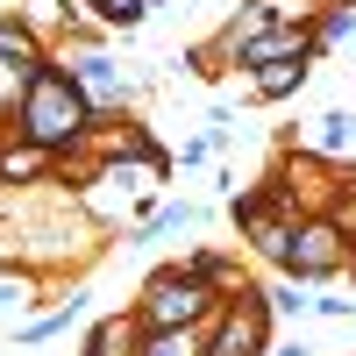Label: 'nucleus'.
Returning a JSON list of instances; mask_svg holds the SVG:
<instances>
[{"instance_id":"423d86ee","label":"nucleus","mask_w":356,"mask_h":356,"mask_svg":"<svg viewBox=\"0 0 356 356\" xmlns=\"http://www.w3.org/2000/svg\"><path fill=\"white\" fill-rule=\"evenodd\" d=\"M243 50V65H285V57H314V29L307 22H292V29H271V36H250V43H235Z\"/></svg>"},{"instance_id":"f03ea898","label":"nucleus","mask_w":356,"mask_h":356,"mask_svg":"<svg viewBox=\"0 0 356 356\" xmlns=\"http://www.w3.org/2000/svg\"><path fill=\"white\" fill-rule=\"evenodd\" d=\"M136 314H143V328H200L207 314H221V300H214V285L186 264V271H157L150 285H143Z\"/></svg>"},{"instance_id":"ddd939ff","label":"nucleus","mask_w":356,"mask_h":356,"mask_svg":"<svg viewBox=\"0 0 356 356\" xmlns=\"http://www.w3.org/2000/svg\"><path fill=\"white\" fill-rule=\"evenodd\" d=\"M93 8H100V22L129 29V22H143V15H150V0H93Z\"/></svg>"},{"instance_id":"39448f33","label":"nucleus","mask_w":356,"mask_h":356,"mask_svg":"<svg viewBox=\"0 0 356 356\" xmlns=\"http://www.w3.org/2000/svg\"><path fill=\"white\" fill-rule=\"evenodd\" d=\"M235 221H243V235L264 250V257H285V243H292V221H285V200H243L235 207Z\"/></svg>"},{"instance_id":"f257e3e1","label":"nucleus","mask_w":356,"mask_h":356,"mask_svg":"<svg viewBox=\"0 0 356 356\" xmlns=\"http://www.w3.org/2000/svg\"><path fill=\"white\" fill-rule=\"evenodd\" d=\"M15 129L29 150H72V143H86V129H93V100L79 93V79L72 72H57V65H36L22 79V100H15Z\"/></svg>"},{"instance_id":"0eeeda50","label":"nucleus","mask_w":356,"mask_h":356,"mask_svg":"<svg viewBox=\"0 0 356 356\" xmlns=\"http://www.w3.org/2000/svg\"><path fill=\"white\" fill-rule=\"evenodd\" d=\"M72 79H79V93L93 100V107H114V100H129V86H122V72H114L107 57H79V65H72Z\"/></svg>"},{"instance_id":"9b49d317","label":"nucleus","mask_w":356,"mask_h":356,"mask_svg":"<svg viewBox=\"0 0 356 356\" xmlns=\"http://www.w3.org/2000/svg\"><path fill=\"white\" fill-rule=\"evenodd\" d=\"M321 150H328V157L356 150V114H349V107H335V114H321Z\"/></svg>"},{"instance_id":"6e6552de","label":"nucleus","mask_w":356,"mask_h":356,"mask_svg":"<svg viewBox=\"0 0 356 356\" xmlns=\"http://www.w3.org/2000/svg\"><path fill=\"white\" fill-rule=\"evenodd\" d=\"M207 342L193 335V328H143V342H136V356H200Z\"/></svg>"},{"instance_id":"20e7f679","label":"nucleus","mask_w":356,"mask_h":356,"mask_svg":"<svg viewBox=\"0 0 356 356\" xmlns=\"http://www.w3.org/2000/svg\"><path fill=\"white\" fill-rule=\"evenodd\" d=\"M278 264H285L292 278H328L335 264H342V228H335V221H300Z\"/></svg>"},{"instance_id":"4468645a","label":"nucleus","mask_w":356,"mask_h":356,"mask_svg":"<svg viewBox=\"0 0 356 356\" xmlns=\"http://www.w3.org/2000/svg\"><path fill=\"white\" fill-rule=\"evenodd\" d=\"M278 356H314V349H278Z\"/></svg>"},{"instance_id":"9d476101","label":"nucleus","mask_w":356,"mask_h":356,"mask_svg":"<svg viewBox=\"0 0 356 356\" xmlns=\"http://www.w3.org/2000/svg\"><path fill=\"white\" fill-rule=\"evenodd\" d=\"M0 65H22V72L43 65V50H36V36H29L22 22H0Z\"/></svg>"},{"instance_id":"7ed1b4c3","label":"nucleus","mask_w":356,"mask_h":356,"mask_svg":"<svg viewBox=\"0 0 356 356\" xmlns=\"http://www.w3.org/2000/svg\"><path fill=\"white\" fill-rule=\"evenodd\" d=\"M264 321H271V300H264V292H243V300H228V307H221L214 342H207L200 356H257V349H264Z\"/></svg>"},{"instance_id":"1a4fd4ad","label":"nucleus","mask_w":356,"mask_h":356,"mask_svg":"<svg viewBox=\"0 0 356 356\" xmlns=\"http://www.w3.org/2000/svg\"><path fill=\"white\" fill-rule=\"evenodd\" d=\"M300 86H307V57H285V65H264L257 100H285V93H300Z\"/></svg>"},{"instance_id":"f8f14e48","label":"nucleus","mask_w":356,"mask_h":356,"mask_svg":"<svg viewBox=\"0 0 356 356\" xmlns=\"http://www.w3.org/2000/svg\"><path fill=\"white\" fill-rule=\"evenodd\" d=\"M136 328H129V321H100V335H93V356H136Z\"/></svg>"}]
</instances>
